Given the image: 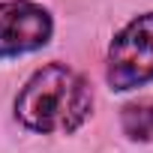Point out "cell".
Masks as SVG:
<instances>
[{
    "label": "cell",
    "instance_id": "obj_2",
    "mask_svg": "<svg viewBox=\"0 0 153 153\" xmlns=\"http://www.w3.org/2000/svg\"><path fill=\"white\" fill-rule=\"evenodd\" d=\"M153 81V12L132 18L108 51L111 90H132Z\"/></svg>",
    "mask_w": 153,
    "mask_h": 153
},
{
    "label": "cell",
    "instance_id": "obj_1",
    "mask_svg": "<svg viewBox=\"0 0 153 153\" xmlns=\"http://www.w3.org/2000/svg\"><path fill=\"white\" fill-rule=\"evenodd\" d=\"M93 108L90 84L63 63L42 66L15 99L18 120L33 132H72Z\"/></svg>",
    "mask_w": 153,
    "mask_h": 153
},
{
    "label": "cell",
    "instance_id": "obj_4",
    "mask_svg": "<svg viewBox=\"0 0 153 153\" xmlns=\"http://www.w3.org/2000/svg\"><path fill=\"white\" fill-rule=\"evenodd\" d=\"M123 132L135 141H153V99H138L123 105Z\"/></svg>",
    "mask_w": 153,
    "mask_h": 153
},
{
    "label": "cell",
    "instance_id": "obj_3",
    "mask_svg": "<svg viewBox=\"0 0 153 153\" xmlns=\"http://www.w3.org/2000/svg\"><path fill=\"white\" fill-rule=\"evenodd\" d=\"M51 36V15L27 0L0 3V57L36 51Z\"/></svg>",
    "mask_w": 153,
    "mask_h": 153
}]
</instances>
